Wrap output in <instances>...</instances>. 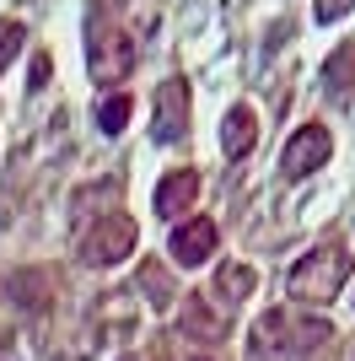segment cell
<instances>
[{
  "label": "cell",
  "instance_id": "obj_15",
  "mask_svg": "<svg viewBox=\"0 0 355 361\" xmlns=\"http://www.w3.org/2000/svg\"><path fill=\"white\" fill-rule=\"evenodd\" d=\"M22 44H27V27H22V22H0V71H11V60L16 54H22Z\"/></svg>",
  "mask_w": 355,
  "mask_h": 361
},
{
  "label": "cell",
  "instance_id": "obj_10",
  "mask_svg": "<svg viewBox=\"0 0 355 361\" xmlns=\"http://www.w3.org/2000/svg\"><path fill=\"white\" fill-rule=\"evenodd\" d=\"M323 97H328V103H340V108L355 97V38L340 44L323 60Z\"/></svg>",
  "mask_w": 355,
  "mask_h": 361
},
{
  "label": "cell",
  "instance_id": "obj_4",
  "mask_svg": "<svg viewBox=\"0 0 355 361\" xmlns=\"http://www.w3.org/2000/svg\"><path fill=\"white\" fill-rule=\"evenodd\" d=\"M135 243H140V226H135L124 211L97 216V221H87V232H81V264H92V270L124 264V259L135 254Z\"/></svg>",
  "mask_w": 355,
  "mask_h": 361
},
{
  "label": "cell",
  "instance_id": "obj_12",
  "mask_svg": "<svg viewBox=\"0 0 355 361\" xmlns=\"http://www.w3.org/2000/svg\"><path fill=\"white\" fill-rule=\"evenodd\" d=\"M253 286H259V275H253L248 264H237V259L216 270V297H221V302H248Z\"/></svg>",
  "mask_w": 355,
  "mask_h": 361
},
{
  "label": "cell",
  "instance_id": "obj_8",
  "mask_svg": "<svg viewBox=\"0 0 355 361\" xmlns=\"http://www.w3.org/2000/svg\"><path fill=\"white\" fill-rule=\"evenodd\" d=\"M216 243H221V226L210 221V216H189L183 226H173V259L189 264V270L216 254Z\"/></svg>",
  "mask_w": 355,
  "mask_h": 361
},
{
  "label": "cell",
  "instance_id": "obj_11",
  "mask_svg": "<svg viewBox=\"0 0 355 361\" xmlns=\"http://www.w3.org/2000/svg\"><path fill=\"white\" fill-rule=\"evenodd\" d=\"M253 140H259V114H253L248 103L226 108V119H221V151L232 157V162H242V157L253 151Z\"/></svg>",
  "mask_w": 355,
  "mask_h": 361
},
{
  "label": "cell",
  "instance_id": "obj_1",
  "mask_svg": "<svg viewBox=\"0 0 355 361\" xmlns=\"http://www.w3.org/2000/svg\"><path fill=\"white\" fill-rule=\"evenodd\" d=\"M334 350V324L301 313H264L248 334V361H328Z\"/></svg>",
  "mask_w": 355,
  "mask_h": 361
},
{
  "label": "cell",
  "instance_id": "obj_14",
  "mask_svg": "<svg viewBox=\"0 0 355 361\" xmlns=\"http://www.w3.org/2000/svg\"><path fill=\"white\" fill-rule=\"evenodd\" d=\"M135 103H130V92H113V97H103L97 103V124H103V135H118L124 124H130Z\"/></svg>",
  "mask_w": 355,
  "mask_h": 361
},
{
  "label": "cell",
  "instance_id": "obj_13",
  "mask_svg": "<svg viewBox=\"0 0 355 361\" xmlns=\"http://www.w3.org/2000/svg\"><path fill=\"white\" fill-rule=\"evenodd\" d=\"M140 291L151 297V307H173V281H167V270L156 264V259L140 264Z\"/></svg>",
  "mask_w": 355,
  "mask_h": 361
},
{
  "label": "cell",
  "instance_id": "obj_3",
  "mask_svg": "<svg viewBox=\"0 0 355 361\" xmlns=\"http://www.w3.org/2000/svg\"><path fill=\"white\" fill-rule=\"evenodd\" d=\"M87 71L97 87H118L135 71V38L113 16H103V6H92V22H87Z\"/></svg>",
  "mask_w": 355,
  "mask_h": 361
},
{
  "label": "cell",
  "instance_id": "obj_19",
  "mask_svg": "<svg viewBox=\"0 0 355 361\" xmlns=\"http://www.w3.org/2000/svg\"><path fill=\"white\" fill-rule=\"evenodd\" d=\"M124 361H135V356H124Z\"/></svg>",
  "mask_w": 355,
  "mask_h": 361
},
{
  "label": "cell",
  "instance_id": "obj_5",
  "mask_svg": "<svg viewBox=\"0 0 355 361\" xmlns=\"http://www.w3.org/2000/svg\"><path fill=\"white\" fill-rule=\"evenodd\" d=\"M151 135H156V146H178V140L189 135V81H183V75H167L162 87H156Z\"/></svg>",
  "mask_w": 355,
  "mask_h": 361
},
{
  "label": "cell",
  "instance_id": "obj_9",
  "mask_svg": "<svg viewBox=\"0 0 355 361\" xmlns=\"http://www.w3.org/2000/svg\"><path fill=\"white\" fill-rule=\"evenodd\" d=\"M194 200H199V173L194 167H173L156 183V216H167V221H183L194 211Z\"/></svg>",
  "mask_w": 355,
  "mask_h": 361
},
{
  "label": "cell",
  "instance_id": "obj_16",
  "mask_svg": "<svg viewBox=\"0 0 355 361\" xmlns=\"http://www.w3.org/2000/svg\"><path fill=\"white\" fill-rule=\"evenodd\" d=\"M355 11V0H312V16L318 22H340V16Z\"/></svg>",
  "mask_w": 355,
  "mask_h": 361
},
{
  "label": "cell",
  "instance_id": "obj_6",
  "mask_svg": "<svg viewBox=\"0 0 355 361\" xmlns=\"http://www.w3.org/2000/svg\"><path fill=\"white\" fill-rule=\"evenodd\" d=\"M328 157H334V135H328L323 124H301L280 151V173L296 183V178H307V173H318Z\"/></svg>",
  "mask_w": 355,
  "mask_h": 361
},
{
  "label": "cell",
  "instance_id": "obj_18",
  "mask_svg": "<svg viewBox=\"0 0 355 361\" xmlns=\"http://www.w3.org/2000/svg\"><path fill=\"white\" fill-rule=\"evenodd\" d=\"M44 81H49V60H44V54H38V60H32V92L44 87Z\"/></svg>",
  "mask_w": 355,
  "mask_h": 361
},
{
  "label": "cell",
  "instance_id": "obj_17",
  "mask_svg": "<svg viewBox=\"0 0 355 361\" xmlns=\"http://www.w3.org/2000/svg\"><path fill=\"white\" fill-rule=\"evenodd\" d=\"M183 361H232V356H221V350H216V345H205V350H189V356H183Z\"/></svg>",
  "mask_w": 355,
  "mask_h": 361
},
{
  "label": "cell",
  "instance_id": "obj_7",
  "mask_svg": "<svg viewBox=\"0 0 355 361\" xmlns=\"http://www.w3.org/2000/svg\"><path fill=\"white\" fill-rule=\"evenodd\" d=\"M178 329H183V340H194V345H221L226 334H232V318L216 313L205 297H189L178 307Z\"/></svg>",
  "mask_w": 355,
  "mask_h": 361
},
{
  "label": "cell",
  "instance_id": "obj_2",
  "mask_svg": "<svg viewBox=\"0 0 355 361\" xmlns=\"http://www.w3.org/2000/svg\"><path fill=\"white\" fill-rule=\"evenodd\" d=\"M344 281H350V248L334 238V243H318V248H307V254L296 259L291 275H285V291L296 302L323 307V302H334L344 291Z\"/></svg>",
  "mask_w": 355,
  "mask_h": 361
}]
</instances>
